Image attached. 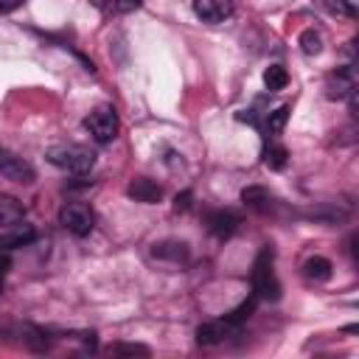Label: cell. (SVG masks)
Masks as SVG:
<instances>
[{
  "instance_id": "1",
  "label": "cell",
  "mask_w": 359,
  "mask_h": 359,
  "mask_svg": "<svg viewBox=\"0 0 359 359\" xmlns=\"http://www.w3.org/2000/svg\"><path fill=\"white\" fill-rule=\"evenodd\" d=\"M48 160L67 174H87L95 165V151L79 143H59L48 149Z\"/></svg>"
},
{
  "instance_id": "2",
  "label": "cell",
  "mask_w": 359,
  "mask_h": 359,
  "mask_svg": "<svg viewBox=\"0 0 359 359\" xmlns=\"http://www.w3.org/2000/svg\"><path fill=\"white\" fill-rule=\"evenodd\" d=\"M252 292H255V297H264V300L280 297V283L272 272V250L269 247H264L252 264Z\"/></svg>"
},
{
  "instance_id": "3",
  "label": "cell",
  "mask_w": 359,
  "mask_h": 359,
  "mask_svg": "<svg viewBox=\"0 0 359 359\" xmlns=\"http://www.w3.org/2000/svg\"><path fill=\"white\" fill-rule=\"evenodd\" d=\"M84 129L93 135V140L98 143H109L118 137V112L109 104L95 107L87 118H84Z\"/></svg>"
},
{
  "instance_id": "4",
  "label": "cell",
  "mask_w": 359,
  "mask_h": 359,
  "mask_svg": "<svg viewBox=\"0 0 359 359\" xmlns=\"http://www.w3.org/2000/svg\"><path fill=\"white\" fill-rule=\"evenodd\" d=\"M59 222L73 236H90L95 227V213L87 202H65L59 210Z\"/></svg>"
},
{
  "instance_id": "5",
  "label": "cell",
  "mask_w": 359,
  "mask_h": 359,
  "mask_svg": "<svg viewBox=\"0 0 359 359\" xmlns=\"http://www.w3.org/2000/svg\"><path fill=\"white\" fill-rule=\"evenodd\" d=\"M238 328H241V325H236V323L224 314L222 320H210V323L199 325V328H196V339H199V345H216V342H222L224 337L236 334Z\"/></svg>"
},
{
  "instance_id": "6",
  "label": "cell",
  "mask_w": 359,
  "mask_h": 359,
  "mask_svg": "<svg viewBox=\"0 0 359 359\" xmlns=\"http://www.w3.org/2000/svg\"><path fill=\"white\" fill-rule=\"evenodd\" d=\"M233 0H194V14L202 20V22H224L230 14H233Z\"/></svg>"
},
{
  "instance_id": "7",
  "label": "cell",
  "mask_w": 359,
  "mask_h": 359,
  "mask_svg": "<svg viewBox=\"0 0 359 359\" xmlns=\"http://www.w3.org/2000/svg\"><path fill=\"white\" fill-rule=\"evenodd\" d=\"M0 174H3V180H11V182H34V168L11 151L0 154Z\"/></svg>"
},
{
  "instance_id": "8",
  "label": "cell",
  "mask_w": 359,
  "mask_h": 359,
  "mask_svg": "<svg viewBox=\"0 0 359 359\" xmlns=\"http://www.w3.org/2000/svg\"><path fill=\"white\" fill-rule=\"evenodd\" d=\"M34 238H36V230H34L28 222H17V224L3 227V233H0V247L8 252V250H14V247L31 244Z\"/></svg>"
},
{
  "instance_id": "9",
  "label": "cell",
  "mask_w": 359,
  "mask_h": 359,
  "mask_svg": "<svg viewBox=\"0 0 359 359\" xmlns=\"http://www.w3.org/2000/svg\"><path fill=\"white\" fill-rule=\"evenodd\" d=\"M126 194H129L135 202H143V205H154V202H160V196H163V188H160L154 180H149V177H135V180L129 182Z\"/></svg>"
},
{
  "instance_id": "10",
  "label": "cell",
  "mask_w": 359,
  "mask_h": 359,
  "mask_svg": "<svg viewBox=\"0 0 359 359\" xmlns=\"http://www.w3.org/2000/svg\"><path fill=\"white\" fill-rule=\"evenodd\" d=\"M241 224V216L236 213V210H213L210 216H208V227H210V233L213 236H219V238H227L236 227Z\"/></svg>"
},
{
  "instance_id": "11",
  "label": "cell",
  "mask_w": 359,
  "mask_h": 359,
  "mask_svg": "<svg viewBox=\"0 0 359 359\" xmlns=\"http://www.w3.org/2000/svg\"><path fill=\"white\" fill-rule=\"evenodd\" d=\"M356 87L353 81V70H334L328 79H325V95L328 98H345L351 95Z\"/></svg>"
},
{
  "instance_id": "12",
  "label": "cell",
  "mask_w": 359,
  "mask_h": 359,
  "mask_svg": "<svg viewBox=\"0 0 359 359\" xmlns=\"http://www.w3.org/2000/svg\"><path fill=\"white\" fill-rule=\"evenodd\" d=\"M241 202L247 205V208H252V210H269L272 208V194L266 191V188H258V185H250V188H244L241 191Z\"/></svg>"
},
{
  "instance_id": "13",
  "label": "cell",
  "mask_w": 359,
  "mask_h": 359,
  "mask_svg": "<svg viewBox=\"0 0 359 359\" xmlns=\"http://www.w3.org/2000/svg\"><path fill=\"white\" fill-rule=\"evenodd\" d=\"M303 275L309 280H328L331 278V261L323 258V255H314V258H309L303 264Z\"/></svg>"
},
{
  "instance_id": "14",
  "label": "cell",
  "mask_w": 359,
  "mask_h": 359,
  "mask_svg": "<svg viewBox=\"0 0 359 359\" xmlns=\"http://www.w3.org/2000/svg\"><path fill=\"white\" fill-rule=\"evenodd\" d=\"M22 205L17 202V199H11V196H0V224L3 227H8V224H17V222H22Z\"/></svg>"
},
{
  "instance_id": "15",
  "label": "cell",
  "mask_w": 359,
  "mask_h": 359,
  "mask_svg": "<svg viewBox=\"0 0 359 359\" xmlns=\"http://www.w3.org/2000/svg\"><path fill=\"white\" fill-rule=\"evenodd\" d=\"M157 258H171V261H185L188 258V244L182 241H163V244H154L151 250Z\"/></svg>"
},
{
  "instance_id": "16",
  "label": "cell",
  "mask_w": 359,
  "mask_h": 359,
  "mask_svg": "<svg viewBox=\"0 0 359 359\" xmlns=\"http://www.w3.org/2000/svg\"><path fill=\"white\" fill-rule=\"evenodd\" d=\"M286 157H289L286 146H280V143H275V140H269V143L264 146V165H269V168H283V165H286Z\"/></svg>"
},
{
  "instance_id": "17",
  "label": "cell",
  "mask_w": 359,
  "mask_h": 359,
  "mask_svg": "<svg viewBox=\"0 0 359 359\" xmlns=\"http://www.w3.org/2000/svg\"><path fill=\"white\" fill-rule=\"evenodd\" d=\"M95 8H101L104 14H123V11H132L137 8L143 0H90Z\"/></svg>"
},
{
  "instance_id": "18",
  "label": "cell",
  "mask_w": 359,
  "mask_h": 359,
  "mask_svg": "<svg viewBox=\"0 0 359 359\" xmlns=\"http://www.w3.org/2000/svg\"><path fill=\"white\" fill-rule=\"evenodd\" d=\"M323 8H328L337 17H348V20H359V6H353L351 0H320Z\"/></svg>"
},
{
  "instance_id": "19",
  "label": "cell",
  "mask_w": 359,
  "mask_h": 359,
  "mask_svg": "<svg viewBox=\"0 0 359 359\" xmlns=\"http://www.w3.org/2000/svg\"><path fill=\"white\" fill-rule=\"evenodd\" d=\"M297 42H300V48H303L306 56H317V53H323V34L314 31V28H306V31L300 34Z\"/></svg>"
},
{
  "instance_id": "20",
  "label": "cell",
  "mask_w": 359,
  "mask_h": 359,
  "mask_svg": "<svg viewBox=\"0 0 359 359\" xmlns=\"http://www.w3.org/2000/svg\"><path fill=\"white\" fill-rule=\"evenodd\" d=\"M286 81H289V76H286V67H283V65H269V67L264 70V84H266V90H283Z\"/></svg>"
},
{
  "instance_id": "21",
  "label": "cell",
  "mask_w": 359,
  "mask_h": 359,
  "mask_svg": "<svg viewBox=\"0 0 359 359\" xmlns=\"http://www.w3.org/2000/svg\"><path fill=\"white\" fill-rule=\"evenodd\" d=\"M286 118H289V107H278L266 115V135H280V129L286 126Z\"/></svg>"
},
{
  "instance_id": "22",
  "label": "cell",
  "mask_w": 359,
  "mask_h": 359,
  "mask_svg": "<svg viewBox=\"0 0 359 359\" xmlns=\"http://www.w3.org/2000/svg\"><path fill=\"white\" fill-rule=\"evenodd\" d=\"M115 353H140V356H149V348H143V345H115Z\"/></svg>"
},
{
  "instance_id": "23",
  "label": "cell",
  "mask_w": 359,
  "mask_h": 359,
  "mask_svg": "<svg viewBox=\"0 0 359 359\" xmlns=\"http://www.w3.org/2000/svg\"><path fill=\"white\" fill-rule=\"evenodd\" d=\"M351 115L359 121V84H356L353 93H351Z\"/></svg>"
},
{
  "instance_id": "24",
  "label": "cell",
  "mask_w": 359,
  "mask_h": 359,
  "mask_svg": "<svg viewBox=\"0 0 359 359\" xmlns=\"http://www.w3.org/2000/svg\"><path fill=\"white\" fill-rule=\"evenodd\" d=\"M20 3H22V0H3V3H0V8H3V14H11Z\"/></svg>"
},
{
  "instance_id": "25",
  "label": "cell",
  "mask_w": 359,
  "mask_h": 359,
  "mask_svg": "<svg viewBox=\"0 0 359 359\" xmlns=\"http://www.w3.org/2000/svg\"><path fill=\"white\" fill-rule=\"evenodd\" d=\"M351 255H353V261H356V266H359V233L351 238Z\"/></svg>"
},
{
  "instance_id": "26",
  "label": "cell",
  "mask_w": 359,
  "mask_h": 359,
  "mask_svg": "<svg viewBox=\"0 0 359 359\" xmlns=\"http://www.w3.org/2000/svg\"><path fill=\"white\" fill-rule=\"evenodd\" d=\"M351 50H353V53H356V56H359V34H356V36H353V39H351Z\"/></svg>"
}]
</instances>
